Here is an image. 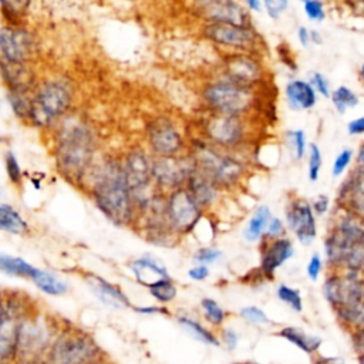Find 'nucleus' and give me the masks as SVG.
<instances>
[{
  "instance_id": "f257e3e1",
  "label": "nucleus",
  "mask_w": 364,
  "mask_h": 364,
  "mask_svg": "<svg viewBox=\"0 0 364 364\" xmlns=\"http://www.w3.org/2000/svg\"><path fill=\"white\" fill-rule=\"evenodd\" d=\"M97 136L90 122L81 118H63L55 131L54 162L58 173L74 185L85 182L94 165Z\"/></svg>"
},
{
  "instance_id": "6ab92c4d",
  "label": "nucleus",
  "mask_w": 364,
  "mask_h": 364,
  "mask_svg": "<svg viewBox=\"0 0 364 364\" xmlns=\"http://www.w3.org/2000/svg\"><path fill=\"white\" fill-rule=\"evenodd\" d=\"M18 311L14 303L4 301L1 309V326H0V357L6 363L16 353L17 336H18Z\"/></svg>"
},
{
  "instance_id": "9b49d317",
  "label": "nucleus",
  "mask_w": 364,
  "mask_h": 364,
  "mask_svg": "<svg viewBox=\"0 0 364 364\" xmlns=\"http://www.w3.org/2000/svg\"><path fill=\"white\" fill-rule=\"evenodd\" d=\"M37 53L34 33L24 24H3L0 30V60L31 64Z\"/></svg>"
},
{
  "instance_id": "9d476101",
  "label": "nucleus",
  "mask_w": 364,
  "mask_h": 364,
  "mask_svg": "<svg viewBox=\"0 0 364 364\" xmlns=\"http://www.w3.org/2000/svg\"><path fill=\"white\" fill-rule=\"evenodd\" d=\"M195 164L189 152L175 156H154L152 178L155 188L162 193H169L183 188Z\"/></svg>"
},
{
  "instance_id": "4be33fe9",
  "label": "nucleus",
  "mask_w": 364,
  "mask_h": 364,
  "mask_svg": "<svg viewBox=\"0 0 364 364\" xmlns=\"http://www.w3.org/2000/svg\"><path fill=\"white\" fill-rule=\"evenodd\" d=\"M1 61V60H0ZM1 78L6 90L10 88H36L34 71L27 63H7L1 61Z\"/></svg>"
},
{
  "instance_id": "3c124183",
  "label": "nucleus",
  "mask_w": 364,
  "mask_h": 364,
  "mask_svg": "<svg viewBox=\"0 0 364 364\" xmlns=\"http://www.w3.org/2000/svg\"><path fill=\"white\" fill-rule=\"evenodd\" d=\"M320 270H321V259H320L318 255H313L310 257L309 264H307V276L311 280H317V277L320 274Z\"/></svg>"
},
{
  "instance_id": "c756f323",
  "label": "nucleus",
  "mask_w": 364,
  "mask_h": 364,
  "mask_svg": "<svg viewBox=\"0 0 364 364\" xmlns=\"http://www.w3.org/2000/svg\"><path fill=\"white\" fill-rule=\"evenodd\" d=\"M0 228L4 232L13 235H23L27 230V222L23 216L10 205L1 203L0 205Z\"/></svg>"
},
{
  "instance_id": "ea45409f",
  "label": "nucleus",
  "mask_w": 364,
  "mask_h": 364,
  "mask_svg": "<svg viewBox=\"0 0 364 364\" xmlns=\"http://www.w3.org/2000/svg\"><path fill=\"white\" fill-rule=\"evenodd\" d=\"M149 291L159 301H169L176 296V289L169 279L162 280V282L156 283L155 286L149 287Z\"/></svg>"
},
{
  "instance_id": "09e8293b",
  "label": "nucleus",
  "mask_w": 364,
  "mask_h": 364,
  "mask_svg": "<svg viewBox=\"0 0 364 364\" xmlns=\"http://www.w3.org/2000/svg\"><path fill=\"white\" fill-rule=\"evenodd\" d=\"M283 233H284L283 222L279 218L272 216V219L267 225V229H266V236L272 237V239H277V237H282Z\"/></svg>"
},
{
  "instance_id": "774afa93",
  "label": "nucleus",
  "mask_w": 364,
  "mask_h": 364,
  "mask_svg": "<svg viewBox=\"0 0 364 364\" xmlns=\"http://www.w3.org/2000/svg\"><path fill=\"white\" fill-rule=\"evenodd\" d=\"M247 364H256V363H247Z\"/></svg>"
},
{
  "instance_id": "e2e57ef3",
  "label": "nucleus",
  "mask_w": 364,
  "mask_h": 364,
  "mask_svg": "<svg viewBox=\"0 0 364 364\" xmlns=\"http://www.w3.org/2000/svg\"><path fill=\"white\" fill-rule=\"evenodd\" d=\"M138 311H141V313H166L165 310H161V309H156V307H142V309H136Z\"/></svg>"
},
{
  "instance_id": "a18cd8bd",
  "label": "nucleus",
  "mask_w": 364,
  "mask_h": 364,
  "mask_svg": "<svg viewBox=\"0 0 364 364\" xmlns=\"http://www.w3.org/2000/svg\"><path fill=\"white\" fill-rule=\"evenodd\" d=\"M351 158H353V151L351 149H343L337 156H336V159H334V162H333V168H331V173H333V176L336 178V176H340L346 169H347V166L350 165V162H351Z\"/></svg>"
},
{
  "instance_id": "6e6552de",
  "label": "nucleus",
  "mask_w": 364,
  "mask_h": 364,
  "mask_svg": "<svg viewBox=\"0 0 364 364\" xmlns=\"http://www.w3.org/2000/svg\"><path fill=\"white\" fill-rule=\"evenodd\" d=\"M200 36L215 44L225 48L229 53H252L257 54L263 43V37L252 26H242L233 23H203L200 27Z\"/></svg>"
},
{
  "instance_id": "0e129e2a",
  "label": "nucleus",
  "mask_w": 364,
  "mask_h": 364,
  "mask_svg": "<svg viewBox=\"0 0 364 364\" xmlns=\"http://www.w3.org/2000/svg\"><path fill=\"white\" fill-rule=\"evenodd\" d=\"M357 161H358V164H360V166H363L364 168V145L360 148V151H358V156H357Z\"/></svg>"
},
{
  "instance_id": "49530a36",
  "label": "nucleus",
  "mask_w": 364,
  "mask_h": 364,
  "mask_svg": "<svg viewBox=\"0 0 364 364\" xmlns=\"http://www.w3.org/2000/svg\"><path fill=\"white\" fill-rule=\"evenodd\" d=\"M310 84L313 85V88L316 90V92H318L320 95H323L324 98H330V87H328V81L327 78L321 74V73H311L310 75Z\"/></svg>"
},
{
  "instance_id": "864d4df0",
  "label": "nucleus",
  "mask_w": 364,
  "mask_h": 364,
  "mask_svg": "<svg viewBox=\"0 0 364 364\" xmlns=\"http://www.w3.org/2000/svg\"><path fill=\"white\" fill-rule=\"evenodd\" d=\"M347 129H348V134H351V135L364 134V117H360V118H355V119L350 121L348 125H347Z\"/></svg>"
},
{
  "instance_id": "603ef678",
  "label": "nucleus",
  "mask_w": 364,
  "mask_h": 364,
  "mask_svg": "<svg viewBox=\"0 0 364 364\" xmlns=\"http://www.w3.org/2000/svg\"><path fill=\"white\" fill-rule=\"evenodd\" d=\"M311 208L314 210L316 215H323L328 210V198L324 195H320L314 199V202L311 203Z\"/></svg>"
},
{
  "instance_id": "c03bdc74",
  "label": "nucleus",
  "mask_w": 364,
  "mask_h": 364,
  "mask_svg": "<svg viewBox=\"0 0 364 364\" xmlns=\"http://www.w3.org/2000/svg\"><path fill=\"white\" fill-rule=\"evenodd\" d=\"M202 307H203V311H205L206 317H208L212 323L219 324V323L223 321V317H225L223 310L219 307V304H218L215 300H212V299H203V300H202Z\"/></svg>"
},
{
  "instance_id": "de8ad7c7",
  "label": "nucleus",
  "mask_w": 364,
  "mask_h": 364,
  "mask_svg": "<svg viewBox=\"0 0 364 364\" xmlns=\"http://www.w3.org/2000/svg\"><path fill=\"white\" fill-rule=\"evenodd\" d=\"M240 314L243 316V318H246L250 323H257L259 324V323H267L269 321L267 316L259 307H255V306L242 309Z\"/></svg>"
},
{
  "instance_id": "c85d7f7f",
  "label": "nucleus",
  "mask_w": 364,
  "mask_h": 364,
  "mask_svg": "<svg viewBox=\"0 0 364 364\" xmlns=\"http://www.w3.org/2000/svg\"><path fill=\"white\" fill-rule=\"evenodd\" d=\"M272 219V213H270V209L266 206V205H262L259 206L253 215L250 216L246 228H245V237L247 240H256L259 239L267 229V225Z\"/></svg>"
},
{
  "instance_id": "423d86ee",
  "label": "nucleus",
  "mask_w": 364,
  "mask_h": 364,
  "mask_svg": "<svg viewBox=\"0 0 364 364\" xmlns=\"http://www.w3.org/2000/svg\"><path fill=\"white\" fill-rule=\"evenodd\" d=\"M152 164L154 155L141 146H134L121 156L124 178L139 210H145L159 192L154 185Z\"/></svg>"
},
{
  "instance_id": "f704fd0d",
  "label": "nucleus",
  "mask_w": 364,
  "mask_h": 364,
  "mask_svg": "<svg viewBox=\"0 0 364 364\" xmlns=\"http://www.w3.org/2000/svg\"><path fill=\"white\" fill-rule=\"evenodd\" d=\"M331 101L340 114L346 112L348 108H353L358 104L357 95L350 88H347L344 85H341L333 91Z\"/></svg>"
},
{
  "instance_id": "2eb2a0df",
  "label": "nucleus",
  "mask_w": 364,
  "mask_h": 364,
  "mask_svg": "<svg viewBox=\"0 0 364 364\" xmlns=\"http://www.w3.org/2000/svg\"><path fill=\"white\" fill-rule=\"evenodd\" d=\"M324 296L336 311L351 307L364 299V280L357 272H348L344 276H330L323 287Z\"/></svg>"
},
{
  "instance_id": "473e14b6",
  "label": "nucleus",
  "mask_w": 364,
  "mask_h": 364,
  "mask_svg": "<svg viewBox=\"0 0 364 364\" xmlns=\"http://www.w3.org/2000/svg\"><path fill=\"white\" fill-rule=\"evenodd\" d=\"M36 286L43 290L44 293H48V294H63L65 290H67V284L60 280L58 277H55L54 274H51L50 272H44V270H37V273L34 274V277L31 279Z\"/></svg>"
},
{
  "instance_id": "4d7b16f0",
  "label": "nucleus",
  "mask_w": 364,
  "mask_h": 364,
  "mask_svg": "<svg viewBox=\"0 0 364 364\" xmlns=\"http://www.w3.org/2000/svg\"><path fill=\"white\" fill-rule=\"evenodd\" d=\"M297 38H299V41H300V44L303 46V47H307L310 43H311V34H310V30L309 28H306V27H299V30H297Z\"/></svg>"
},
{
  "instance_id": "ddd939ff",
  "label": "nucleus",
  "mask_w": 364,
  "mask_h": 364,
  "mask_svg": "<svg viewBox=\"0 0 364 364\" xmlns=\"http://www.w3.org/2000/svg\"><path fill=\"white\" fill-rule=\"evenodd\" d=\"M193 14L203 23H233L252 26L250 11L240 0H192Z\"/></svg>"
},
{
  "instance_id": "f3484780",
  "label": "nucleus",
  "mask_w": 364,
  "mask_h": 364,
  "mask_svg": "<svg viewBox=\"0 0 364 364\" xmlns=\"http://www.w3.org/2000/svg\"><path fill=\"white\" fill-rule=\"evenodd\" d=\"M286 222L300 243L309 245L316 237L314 210L306 199L294 198L287 203Z\"/></svg>"
},
{
  "instance_id": "a211bd4d",
  "label": "nucleus",
  "mask_w": 364,
  "mask_h": 364,
  "mask_svg": "<svg viewBox=\"0 0 364 364\" xmlns=\"http://www.w3.org/2000/svg\"><path fill=\"white\" fill-rule=\"evenodd\" d=\"M47 344L46 331L36 323H21L17 336L16 353L20 357V364H38Z\"/></svg>"
},
{
  "instance_id": "39448f33",
  "label": "nucleus",
  "mask_w": 364,
  "mask_h": 364,
  "mask_svg": "<svg viewBox=\"0 0 364 364\" xmlns=\"http://www.w3.org/2000/svg\"><path fill=\"white\" fill-rule=\"evenodd\" d=\"M202 101L209 112L247 117L256 107L257 92L256 88L219 78L205 84Z\"/></svg>"
},
{
  "instance_id": "680f3d73",
  "label": "nucleus",
  "mask_w": 364,
  "mask_h": 364,
  "mask_svg": "<svg viewBox=\"0 0 364 364\" xmlns=\"http://www.w3.org/2000/svg\"><path fill=\"white\" fill-rule=\"evenodd\" d=\"M310 34H311V43L314 44H320L321 43V36L317 30H310Z\"/></svg>"
},
{
  "instance_id": "e433bc0d",
  "label": "nucleus",
  "mask_w": 364,
  "mask_h": 364,
  "mask_svg": "<svg viewBox=\"0 0 364 364\" xmlns=\"http://www.w3.org/2000/svg\"><path fill=\"white\" fill-rule=\"evenodd\" d=\"M4 166H6V173H7L9 181L14 186H20L23 182V171H21L20 162L13 151L4 152Z\"/></svg>"
},
{
  "instance_id": "bf43d9fd",
  "label": "nucleus",
  "mask_w": 364,
  "mask_h": 364,
  "mask_svg": "<svg viewBox=\"0 0 364 364\" xmlns=\"http://www.w3.org/2000/svg\"><path fill=\"white\" fill-rule=\"evenodd\" d=\"M189 276L195 280H203L208 276V267L206 266H198L189 270Z\"/></svg>"
},
{
  "instance_id": "412c9836",
  "label": "nucleus",
  "mask_w": 364,
  "mask_h": 364,
  "mask_svg": "<svg viewBox=\"0 0 364 364\" xmlns=\"http://www.w3.org/2000/svg\"><path fill=\"white\" fill-rule=\"evenodd\" d=\"M185 188L202 209L212 206L220 192V188L209 176H206L196 168L191 172Z\"/></svg>"
},
{
  "instance_id": "6e6d98bb",
  "label": "nucleus",
  "mask_w": 364,
  "mask_h": 364,
  "mask_svg": "<svg viewBox=\"0 0 364 364\" xmlns=\"http://www.w3.org/2000/svg\"><path fill=\"white\" fill-rule=\"evenodd\" d=\"M223 341L226 343L228 348H235L236 344H237V334L235 330L232 328H226L223 331Z\"/></svg>"
},
{
  "instance_id": "13d9d810",
  "label": "nucleus",
  "mask_w": 364,
  "mask_h": 364,
  "mask_svg": "<svg viewBox=\"0 0 364 364\" xmlns=\"http://www.w3.org/2000/svg\"><path fill=\"white\" fill-rule=\"evenodd\" d=\"M242 4L250 11V13H260L263 9L262 0H240Z\"/></svg>"
},
{
  "instance_id": "0eeeda50",
  "label": "nucleus",
  "mask_w": 364,
  "mask_h": 364,
  "mask_svg": "<svg viewBox=\"0 0 364 364\" xmlns=\"http://www.w3.org/2000/svg\"><path fill=\"white\" fill-rule=\"evenodd\" d=\"M249 136L246 117L209 112L200 119V138L225 151L239 149Z\"/></svg>"
},
{
  "instance_id": "b1692460",
  "label": "nucleus",
  "mask_w": 364,
  "mask_h": 364,
  "mask_svg": "<svg viewBox=\"0 0 364 364\" xmlns=\"http://www.w3.org/2000/svg\"><path fill=\"white\" fill-rule=\"evenodd\" d=\"M293 255V245L289 239H272L262 252V270L267 276H273L274 270L282 266Z\"/></svg>"
},
{
  "instance_id": "7c9ffc66",
  "label": "nucleus",
  "mask_w": 364,
  "mask_h": 364,
  "mask_svg": "<svg viewBox=\"0 0 364 364\" xmlns=\"http://www.w3.org/2000/svg\"><path fill=\"white\" fill-rule=\"evenodd\" d=\"M0 269L7 274L30 277V279H33L38 270L37 267L31 266L28 262L23 260L21 257H14L7 255L0 256Z\"/></svg>"
},
{
  "instance_id": "4468645a",
  "label": "nucleus",
  "mask_w": 364,
  "mask_h": 364,
  "mask_svg": "<svg viewBox=\"0 0 364 364\" xmlns=\"http://www.w3.org/2000/svg\"><path fill=\"white\" fill-rule=\"evenodd\" d=\"M222 78L257 88L264 81V65L257 54L228 53L222 60Z\"/></svg>"
},
{
  "instance_id": "7ed1b4c3",
  "label": "nucleus",
  "mask_w": 364,
  "mask_h": 364,
  "mask_svg": "<svg viewBox=\"0 0 364 364\" xmlns=\"http://www.w3.org/2000/svg\"><path fill=\"white\" fill-rule=\"evenodd\" d=\"M195 168L209 176L220 189H229L239 185L246 175V164L233 154L213 146L202 138L188 148Z\"/></svg>"
},
{
  "instance_id": "bb28decb",
  "label": "nucleus",
  "mask_w": 364,
  "mask_h": 364,
  "mask_svg": "<svg viewBox=\"0 0 364 364\" xmlns=\"http://www.w3.org/2000/svg\"><path fill=\"white\" fill-rule=\"evenodd\" d=\"M34 88H10L7 90V101L16 118L26 122L28 121Z\"/></svg>"
},
{
  "instance_id": "72a5a7b5",
  "label": "nucleus",
  "mask_w": 364,
  "mask_h": 364,
  "mask_svg": "<svg viewBox=\"0 0 364 364\" xmlns=\"http://www.w3.org/2000/svg\"><path fill=\"white\" fill-rule=\"evenodd\" d=\"M338 318L346 323L347 326L357 328L364 327V299L361 301H358L357 304L347 307V309H341L338 311H336Z\"/></svg>"
},
{
  "instance_id": "c9c22d12",
  "label": "nucleus",
  "mask_w": 364,
  "mask_h": 364,
  "mask_svg": "<svg viewBox=\"0 0 364 364\" xmlns=\"http://www.w3.org/2000/svg\"><path fill=\"white\" fill-rule=\"evenodd\" d=\"M286 138L289 141V146L291 149L293 158L296 161L303 159V156L306 155V151L309 149L304 131L303 129H290V131H287Z\"/></svg>"
},
{
  "instance_id": "5fc2aeb1",
  "label": "nucleus",
  "mask_w": 364,
  "mask_h": 364,
  "mask_svg": "<svg viewBox=\"0 0 364 364\" xmlns=\"http://www.w3.org/2000/svg\"><path fill=\"white\" fill-rule=\"evenodd\" d=\"M353 346L358 354L364 353V327L357 328L353 334Z\"/></svg>"
},
{
  "instance_id": "5701e85b",
  "label": "nucleus",
  "mask_w": 364,
  "mask_h": 364,
  "mask_svg": "<svg viewBox=\"0 0 364 364\" xmlns=\"http://www.w3.org/2000/svg\"><path fill=\"white\" fill-rule=\"evenodd\" d=\"M284 97L291 109L301 111L310 109L317 102V92L310 84L304 80H290L284 87Z\"/></svg>"
},
{
  "instance_id": "79ce46f5",
  "label": "nucleus",
  "mask_w": 364,
  "mask_h": 364,
  "mask_svg": "<svg viewBox=\"0 0 364 364\" xmlns=\"http://www.w3.org/2000/svg\"><path fill=\"white\" fill-rule=\"evenodd\" d=\"M277 296L282 301L287 303L293 310L296 311H300L301 310V297H300V293L289 286H284L282 284L279 289H277Z\"/></svg>"
},
{
  "instance_id": "dca6fc26",
  "label": "nucleus",
  "mask_w": 364,
  "mask_h": 364,
  "mask_svg": "<svg viewBox=\"0 0 364 364\" xmlns=\"http://www.w3.org/2000/svg\"><path fill=\"white\" fill-rule=\"evenodd\" d=\"M97 354V347L85 336L64 334L53 346L48 364H88Z\"/></svg>"
},
{
  "instance_id": "f03ea898",
  "label": "nucleus",
  "mask_w": 364,
  "mask_h": 364,
  "mask_svg": "<svg viewBox=\"0 0 364 364\" xmlns=\"http://www.w3.org/2000/svg\"><path fill=\"white\" fill-rule=\"evenodd\" d=\"M90 178V195L104 216L118 226L129 225L135 218L136 206L124 178L121 158H105L92 169Z\"/></svg>"
},
{
  "instance_id": "a19ab883",
  "label": "nucleus",
  "mask_w": 364,
  "mask_h": 364,
  "mask_svg": "<svg viewBox=\"0 0 364 364\" xmlns=\"http://www.w3.org/2000/svg\"><path fill=\"white\" fill-rule=\"evenodd\" d=\"M300 1L303 3V10L309 20L316 23H320L324 20L326 10L321 0H300Z\"/></svg>"
},
{
  "instance_id": "1a4fd4ad",
  "label": "nucleus",
  "mask_w": 364,
  "mask_h": 364,
  "mask_svg": "<svg viewBox=\"0 0 364 364\" xmlns=\"http://www.w3.org/2000/svg\"><path fill=\"white\" fill-rule=\"evenodd\" d=\"M145 141L154 156H175L188 151V144L178 125L165 115L151 118L145 125Z\"/></svg>"
},
{
  "instance_id": "cd10ccee",
  "label": "nucleus",
  "mask_w": 364,
  "mask_h": 364,
  "mask_svg": "<svg viewBox=\"0 0 364 364\" xmlns=\"http://www.w3.org/2000/svg\"><path fill=\"white\" fill-rule=\"evenodd\" d=\"M33 0H0L3 24H24Z\"/></svg>"
},
{
  "instance_id": "f8f14e48",
  "label": "nucleus",
  "mask_w": 364,
  "mask_h": 364,
  "mask_svg": "<svg viewBox=\"0 0 364 364\" xmlns=\"http://www.w3.org/2000/svg\"><path fill=\"white\" fill-rule=\"evenodd\" d=\"M202 210L185 186L165 195V215L173 232H192L202 218Z\"/></svg>"
},
{
  "instance_id": "a878e982",
  "label": "nucleus",
  "mask_w": 364,
  "mask_h": 364,
  "mask_svg": "<svg viewBox=\"0 0 364 364\" xmlns=\"http://www.w3.org/2000/svg\"><path fill=\"white\" fill-rule=\"evenodd\" d=\"M90 286L98 299H101L104 303L114 307L129 306V300L122 294V291L100 276H90Z\"/></svg>"
},
{
  "instance_id": "8fccbe9b",
  "label": "nucleus",
  "mask_w": 364,
  "mask_h": 364,
  "mask_svg": "<svg viewBox=\"0 0 364 364\" xmlns=\"http://www.w3.org/2000/svg\"><path fill=\"white\" fill-rule=\"evenodd\" d=\"M219 257H220V252L218 249H212V247H203L195 255V259L202 263H212Z\"/></svg>"
},
{
  "instance_id": "37998d69",
  "label": "nucleus",
  "mask_w": 364,
  "mask_h": 364,
  "mask_svg": "<svg viewBox=\"0 0 364 364\" xmlns=\"http://www.w3.org/2000/svg\"><path fill=\"white\" fill-rule=\"evenodd\" d=\"M262 3L263 10L273 20H277L289 9V0H262Z\"/></svg>"
},
{
  "instance_id": "aec40b11",
  "label": "nucleus",
  "mask_w": 364,
  "mask_h": 364,
  "mask_svg": "<svg viewBox=\"0 0 364 364\" xmlns=\"http://www.w3.org/2000/svg\"><path fill=\"white\" fill-rule=\"evenodd\" d=\"M351 173L340 189V202L355 218L364 219V168Z\"/></svg>"
},
{
  "instance_id": "58836bf2",
  "label": "nucleus",
  "mask_w": 364,
  "mask_h": 364,
  "mask_svg": "<svg viewBox=\"0 0 364 364\" xmlns=\"http://www.w3.org/2000/svg\"><path fill=\"white\" fill-rule=\"evenodd\" d=\"M321 164H323V158H321V151H320L318 145L310 144L309 145L307 173H309V179L311 182H316L318 179V175H320V171H321Z\"/></svg>"
},
{
  "instance_id": "393cba45",
  "label": "nucleus",
  "mask_w": 364,
  "mask_h": 364,
  "mask_svg": "<svg viewBox=\"0 0 364 364\" xmlns=\"http://www.w3.org/2000/svg\"><path fill=\"white\" fill-rule=\"evenodd\" d=\"M131 269L135 274V279L146 287H152L156 283L169 279L164 267L156 264L149 259H136L131 263Z\"/></svg>"
},
{
  "instance_id": "338daca9",
  "label": "nucleus",
  "mask_w": 364,
  "mask_h": 364,
  "mask_svg": "<svg viewBox=\"0 0 364 364\" xmlns=\"http://www.w3.org/2000/svg\"><path fill=\"white\" fill-rule=\"evenodd\" d=\"M361 77H363V78H364V65H363V67H361Z\"/></svg>"
},
{
  "instance_id": "2f4dec72",
  "label": "nucleus",
  "mask_w": 364,
  "mask_h": 364,
  "mask_svg": "<svg viewBox=\"0 0 364 364\" xmlns=\"http://www.w3.org/2000/svg\"><path fill=\"white\" fill-rule=\"evenodd\" d=\"M280 336L284 337L286 340H289L290 343L296 344L299 348H301L303 351H306L309 354L314 353L320 347V344H321V340L318 337L309 336V334H306L301 330L294 328V327L283 328L280 331Z\"/></svg>"
},
{
  "instance_id": "20e7f679",
  "label": "nucleus",
  "mask_w": 364,
  "mask_h": 364,
  "mask_svg": "<svg viewBox=\"0 0 364 364\" xmlns=\"http://www.w3.org/2000/svg\"><path fill=\"white\" fill-rule=\"evenodd\" d=\"M71 104L73 90L65 80H44L34 88L27 124L40 129L50 128L68 114Z\"/></svg>"
},
{
  "instance_id": "052dcab7",
  "label": "nucleus",
  "mask_w": 364,
  "mask_h": 364,
  "mask_svg": "<svg viewBox=\"0 0 364 364\" xmlns=\"http://www.w3.org/2000/svg\"><path fill=\"white\" fill-rule=\"evenodd\" d=\"M316 364H346V363L338 357H323V358H318Z\"/></svg>"
},
{
  "instance_id": "4c0bfd02",
  "label": "nucleus",
  "mask_w": 364,
  "mask_h": 364,
  "mask_svg": "<svg viewBox=\"0 0 364 364\" xmlns=\"http://www.w3.org/2000/svg\"><path fill=\"white\" fill-rule=\"evenodd\" d=\"M179 323L198 340L206 343V344H212V346H218V340L215 338V336L212 333H209L208 330H205L199 323L188 318V317H181Z\"/></svg>"
},
{
  "instance_id": "69168bd1",
  "label": "nucleus",
  "mask_w": 364,
  "mask_h": 364,
  "mask_svg": "<svg viewBox=\"0 0 364 364\" xmlns=\"http://www.w3.org/2000/svg\"><path fill=\"white\" fill-rule=\"evenodd\" d=\"M358 363H360V364H364V353H363V354H358Z\"/></svg>"
}]
</instances>
